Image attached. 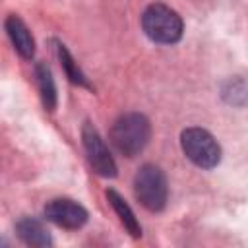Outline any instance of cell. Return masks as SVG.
I'll return each mask as SVG.
<instances>
[{
  "label": "cell",
  "mask_w": 248,
  "mask_h": 248,
  "mask_svg": "<svg viewBox=\"0 0 248 248\" xmlns=\"http://www.w3.org/2000/svg\"><path fill=\"white\" fill-rule=\"evenodd\" d=\"M151 138V124L140 112L122 114L110 128V141L124 157L138 155Z\"/></svg>",
  "instance_id": "6da1fadb"
},
{
  "label": "cell",
  "mask_w": 248,
  "mask_h": 248,
  "mask_svg": "<svg viewBox=\"0 0 248 248\" xmlns=\"http://www.w3.org/2000/svg\"><path fill=\"white\" fill-rule=\"evenodd\" d=\"M141 27L151 41L161 45H172L180 41L184 29L180 16L165 4L147 6L141 16Z\"/></svg>",
  "instance_id": "7a4b0ae2"
},
{
  "label": "cell",
  "mask_w": 248,
  "mask_h": 248,
  "mask_svg": "<svg viewBox=\"0 0 248 248\" xmlns=\"http://www.w3.org/2000/svg\"><path fill=\"white\" fill-rule=\"evenodd\" d=\"M134 194L138 202L149 211H161L167 205V178L165 172L155 165H143L134 176Z\"/></svg>",
  "instance_id": "3957f363"
},
{
  "label": "cell",
  "mask_w": 248,
  "mask_h": 248,
  "mask_svg": "<svg viewBox=\"0 0 248 248\" xmlns=\"http://www.w3.org/2000/svg\"><path fill=\"white\" fill-rule=\"evenodd\" d=\"M180 145L184 155L202 169H213L221 161V147L217 140L203 128H186L180 134Z\"/></svg>",
  "instance_id": "277c9868"
},
{
  "label": "cell",
  "mask_w": 248,
  "mask_h": 248,
  "mask_svg": "<svg viewBox=\"0 0 248 248\" xmlns=\"http://www.w3.org/2000/svg\"><path fill=\"white\" fill-rule=\"evenodd\" d=\"M81 138H83V147H85L87 159H89L91 167L95 169V172L105 178L116 176V163H114L112 155L108 153L105 141L101 140L97 128L93 124L85 122L83 130H81Z\"/></svg>",
  "instance_id": "5b68a950"
},
{
  "label": "cell",
  "mask_w": 248,
  "mask_h": 248,
  "mask_svg": "<svg viewBox=\"0 0 248 248\" xmlns=\"http://www.w3.org/2000/svg\"><path fill=\"white\" fill-rule=\"evenodd\" d=\"M45 217L62 229H79L87 221V211L74 200L56 198L45 205Z\"/></svg>",
  "instance_id": "8992f818"
},
{
  "label": "cell",
  "mask_w": 248,
  "mask_h": 248,
  "mask_svg": "<svg viewBox=\"0 0 248 248\" xmlns=\"http://www.w3.org/2000/svg\"><path fill=\"white\" fill-rule=\"evenodd\" d=\"M6 31H8V37L12 39L14 48H16L23 58H33V54H35V41H33V35L29 33L27 25H25L17 16H8V17H6Z\"/></svg>",
  "instance_id": "52a82bcc"
},
{
  "label": "cell",
  "mask_w": 248,
  "mask_h": 248,
  "mask_svg": "<svg viewBox=\"0 0 248 248\" xmlns=\"http://www.w3.org/2000/svg\"><path fill=\"white\" fill-rule=\"evenodd\" d=\"M16 232H17V236H19L25 244H29V246H39V248H43V246H48V244H50V234H48V231L43 227L41 221H37V219H33V217H23V219H19V221L16 223Z\"/></svg>",
  "instance_id": "ba28073f"
},
{
  "label": "cell",
  "mask_w": 248,
  "mask_h": 248,
  "mask_svg": "<svg viewBox=\"0 0 248 248\" xmlns=\"http://www.w3.org/2000/svg\"><path fill=\"white\" fill-rule=\"evenodd\" d=\"M107 200H108V203L112 205V209H114V213L118 215V219H120V223L124 225V229H126L132 236L140 238V236H141V227H140V223H138L134 211L130 209V205L124 202V198H122L116 190H107Z\"/></svg>",
  "instance_id": "9c48e42d"
},
{
  "label": "cell",
  "mask_w": 248,
  "mask_h": 248,
  "mask_svg": "<svg viewBox=\"0 0 248 248\" xmlns=\"http://www.w3.org/2000/svg\"><path fill=\"white\" fill-rule=\"evenodd\" d=\"M37 81H39V91H41V99L46 110H54L56 107V87H54V79L50 74V68L46 64H37Z\"/></svg>",
  "instance_id": "30bf717a"
},
{
  "label": "cell",
  "mask_w": 248,
  "mask_h": 248,
  "mask_svg": "<svg viewBox=\"0 0 248 248\" xmlns=\"http://www.w3.org/2000/svg\"><path fill=\"white\" fill-rule=\"evenodd\" d=\"M58 56H60V62H62V66H64V70H66L70 81H72V83H78V85H85V87H89L85 76L79 72V68L76 66L74 58L70 56V52H68V48H66L64 45H58Z\"/></svg>",
  "instance_id": "8fae6325"
}]
</instances>
